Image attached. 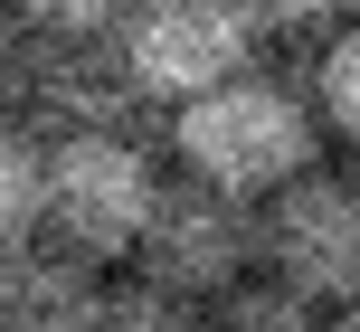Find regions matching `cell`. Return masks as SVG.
<instances>
[{
  "instance_id": "7c38bea8",
  "label": "cell",
  "mask_w": 360,
  "mask_h": 332,
  "mask_svg": "<svg viewBox=\"0 0 360 332\" xmlns=\"http://www.w3.org/2000/svg\"><path fill=\"white\" fill-rule=\"evenodd\" d=\"M256 10V29H275V38H313V29H332V19H351L360 0H247Z\"/></svg>"
},
{
  "instance_id": "ba28073f",
  "label": "cell",
  "mask_w": 360,
  "mask_h": 332,
  "mask_svg": "<svg viewBox=\"0 0 360 332\" xmlns=\"http://www.w3.org/2000/svg\"><path fill=\"white\" fill-rule=\"evenodd\" d=\"M199 332H323V304L275 285V276H237L228 295H209V323Z\"/></svg>"
},
{
  "instance_id": "5b68a950",
  "label": "cell",
  "mask_w": 360,
  "mask_h": 332,
  "mask_svg": "<svg viewBox=\"0 0 360 332\" xmlns=\"http://www.w3.org/2000/svg\"><path fill=\"white\" fill-rule=\"evenodd\" d=\"M133 266H143L152 285H171V295H190V304L228 295L237 276H256V200L180 171V181L152 190V219H143V238H133Z\"/></svg>"
},
{
  "instance_id": "4fadbf2b",
  "label": "cell",
  "mask_w": 360,
  "mask_h": 332,
  "mask_svg": "<svg viewBox=\"0 0 360 332\" xmlns=\"http://www.w3.org/2000/svg\"><path fill=\"white\" fill-rule=\"evenodd\" d=\"M19 19L29 29H114L124 0H19Z\"/></svg>"
},
{
  "instance_id": "3957f363",
  "label": "cell",
  "mask_w": 360,
  "mask_h": 332,
  "mask_svg": "<svg viewBox=\"0 0 360 332\" xmlns=\"http://www.w3.org/2000/svg\"><path fill=\"white\" fill-rule=\"evenodd\" d=\"M256 10L247 0H124L114 48H124L143 105H180V95L218 86V76L256 67Z\"/></svg>"
},
{
  "instance_id": "30bf717a",
  "label": "cell",
  "mask_w": 360,
  "mask_h": 332,
  "mask_svg": "<svg viewBox=\"0 0 360 332\" xmlns=\"http://www.w3.org/2000/svg\"><path fill=\"white\" fill-rule=\"evenodd\" d=\"M86 332H199V304L171 295V285H105V304H95Z\"/></svg>"
},
{
  "instance_id": "277c9868",
  "label": "cell",
  "mask_w": 360,
  "mask_h": 332,
  "mask_svg": "<svg viewBox=\"0 0 360 332\" xmlns=\"http://www.w3.org/2000/svg\"><path fill=\"white\" fill-rule=\"evenodd\" d=\"M256 266L313 304L360 295V190L351 171H294L285 190L256 200Z\"/></svg>"
},
{
  "instance_id": "2e32d148",
  "label": "cell",
  "mask_w": 360,
  "mask_h": 332,
  "mask_svg": "<svg viewBox=\"0 0 360 332\" xmlns=\"http://www.w3.org/2000/svg\"><path fill=\"white\" fill-rule=\"evenodd\" d=\"M351 190H360V171H351Z\"/></svg>"
},
{
  "instance_id": "7a4b0ae2",
  "label": "cell",
  "mask_w": 360,
  "mask_h": 332,
  "mask_svg": "<svg viewBox=\"0 0 360 332\" xmlns=\"http://www.w3.org/2000/svg\"><path fill=\"white\" fill-rule=\"evenodd\" d=\"M152 190H162V162L124 124L48 133L38 143V228L57 247H76V257H95V266L133 257V238L152 219Z\"/></svg>"
},
{
  "instance_id": "5bb4252c",
  "label": "cell",
  "mask_w": 360,
  "mask_h": 332,
  "mask_svg": "<svg viewBox=\"0 0 360 332\" xmlns=\"http://www.w3.org/2000/svg\"><path fill=\"white\" fill-rule=\"evenodd\" d=\"M323 332H360V295L351 304H323Z\"/></svg>"
},
{
  "instance_id": "8fae6325",
  "label": "cell",
  "mask_w": 360,
  "mask_h": 332,
  "mask_svg": "<svg viewBox=\"0 0 360 332\" xmlns=\"http://www.w3.org/2000/svg\"><path fill=\"white\" fill-rule=\"evenodd\" d=\"M38 228V143L0 124V247Z\"/></svg>"
},
{
  "instance_id": "52a82bcc",
  "label": "cell",
  "mask_w": 360,
  "mask_h": 332,
  "mask_svg": "<svg viewBox=\"0 0 360 332\" xmlns=\"http://www.w3.org/2000/svg\"><path fill=\"white\" fill-rule=\"evenodd\" d=\"M105 304V266L57 247L48 228L0 247V332H86Z\"/></svg>"
},
{
  "instance_id": "9a60e30c",
  "label": "cell",
  "mask_w": 360,
  "mask_h": 332,
  "mask_svg": "<svg viewBox=\"0 0 360 332\" xmlns=\"http://www.w3.org/2000/svg\"><path fill=\"white\" fill-rule=\"evenodd\" d=\"M0 95H10V29H0Z\"/></svg>"
},
{
  "instance_id": "8992f818",
  "label": "cell",
  "mask_w": 360,
  "mask_h": 332,
  "mask_svg": "<svg viewBox=\"0 0 360 332\" xmlns=\"http://www.w3.org/2000/svg\"><path fill=\"white\" fill-rule=\"evenodd\" d=\"M10 86L29 95V114L48 133H95V124H133L143 86H133L114 29H38L29 67H10Z\"/></svg>"
},
{
  "instance_id": "6da1fadb",
  "label": "cell",
  "mask_w": 360,
  "mask_h": 332,
  "mask_svg": "<svg viewBox=\"0 0 360 332\" xmlns=\"http://www.w3.org/2000/svg\"><path fill=\"white\" fill-rule=\"evenodd\" d=\"M171 152H180L190 181H218V190H237V200H266L294 171H313L323 114H313L304 86L237 67V76H218V86H199V95L171 105Z\"/></svg>"
},
{
  "instance_id": "9c48e42d",
  "label": "cell",
  "mask_w": 360,
  "mask_h": 332,
  "mask_svg": "<svg viewBox=\"0 0 360 332\" xmlns=\"http://www.w3.org/2000/svg\"><path fill=\"white\" fill-rule=\"evenodd\" d=\"M313 114H323V133H342L360 152V19H332L323 48H313Z\"/></svg>"
}]
</instances>
